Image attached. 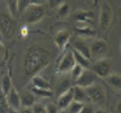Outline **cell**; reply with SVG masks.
Listing matches in <instances>:
<instances>
[{
  "mask_svg": "<svg viewBox=\"0 0 121 113\" xmlns=\"http://www.w3.org/2000/svg\"><path fill=\"white\" fill-rule=\"evenodd\" d=\"M75 66V60L72 53V49L67 51V52L63 54L62 59L59 60V63L57 65V72L58 74H67L70 72V70Z\"/></svg>",
  "mask_w": 121,
  "mask_h": 113,
  "instance_id": "obj_7",
  "label": "cell"
},
{
  "mask_svg": "<svg viewBox=\"0 0 121 113\" xmlns=\"http://www.w3.org/2000/svg\"><path fill=\"white\" fill-rule=\"evenodd\" d=\"M19 99H21V107H29L32 108L35 104V96L30 93V91H24V93L19 94Z\"/></svg>",
  "mask_w": 121,
  "mask_h": 113,
  "instance_id": "obj_16",
  "label": "cell"
},
{
  "mask_svg": "<svg viewBox=\"0 0 121 113\" xmlns=\"http://www.w3.org/2000/svg\"><path fill=\"white\" fill-rule=\"evenodd\" d=\"M112 70H113V61L112 59L109 58H102L97 60L96 63L92 65V72L100 78H105L108 75L112 74Z\"/></svg>",
  "mask_w": 121,
  "mask_h": 113,
  "instance_id": "obj_4",
  "label": "cell"
},
{
  "mask_svg": "<svg viewBox=\"0 0 121 113\" xmlns=\"http://www.w3.org/2000/svg\"><path fill=\"white\" fill-rule=\"evenodd\" d=\"M84 106H85V105L81 104V102H76V101L73 100V101L69 104V106H68L64 111H65L67 113H80Z\"/></svg>",
  "mask_w": 121,
  "mask_h": 113,
  "instance_id": "obj_24",
  "label": "cell"
},
{
  "mask_svg": "<svg viewBox=\"0 0 121 113\" xmlns=\"http://www.w3.org/2000/svg\"><path fill=\"white\" fill-rule=\"evenodd\" d=\"M80 113H93V109L91 106H84Z\"/></svg>",
  "mask_w": 121,
  "mask_h": 113,
  "instance_id": "obj_35",
  "label": "cell"
},
{
  "mask_svg": "<svg viewBox=\"0 0 121 113\" xmlns=\"http://www.w3.org/2000/svg\"><path fill=\"white\" fill-rule=\"evenodd\" d=\"M93 11H82V10H79L74 13V19L76 22L80 23H90L91 20L93 19Z\"/></svg>",
  "mask_w": 121,
  "mask_h": 113,
  "instance_id": "obj_15",
  "label": "cell"
},
{
  "mask_svg": "<svg viewBox=\"0 0 121 113\" xmlns=\"http://www.w3.org/2000/svg\"><path fill=\"white\" fill-rule=\"evenodd\" d=\"M104 79H105V82L110 87H113V88H115L117 90L121 89V77H120L119 74H110Z\"/></svg>",
  "mask_w": 121,
  "mask_h": 113,
  "instance_id": "obj_20",
  "label": "cell"
},
{
  "mask_svg": "<svg viewBox=\"0 0 121 113\" xmlns=\"http://www.w3.org/2000/svg\"><path fill=\"white\" fill-rule=\"evenodd\" d=\"M96 81H97V76L92 72V71L88 70V69H84L81 75H80L78 77V79L75 81V86L85 89V88H87L90 86L95 84Z\"/></svg>",
  "mask_w": 121,
  "mask_h": 113,
  "instance_id": "obj_8",
  "label": "cell"
},
{
  "mask_svg": "<svg viewBox=\"0 0 121 113\" xmlns=\"http://www.w3.org/2000/svg\"><path fill=\"white\" fill-rule=\"evenodd\" d=\"M17 3H18V0H6V6L9 10V13L12 17H15L17 15Z\"/></svg>",
  "mask_w": 121,
  "mask_h": 113,
  "instance_id": "obj_27",
  "label": "cell"
},
{
  "mask_svg": "<svg viewBox=\"0 0 121 113\" xmlns=\"http://www.w3.org/2000/svg\"><path fill=\"white\" fill-rule=\"evenodd\" d=\"M95 113H107V112H105L104 109H98V111H96Z\"/></svg>",
  "mask_w": 121,
  "mask_h": 113,
  "instance_id": "obj_38",
  "label": "cell"
},
{
  "mask_svg": "<svg viewBox=\"0 0 121 113\" xmlns=\"http://www.w3.org/2000/svg\"><path fill=\"white\" fill-rule=\"evenodd\" d=\"M30 83L33 86L32 87H35V88H40V89H50V83L48 81H46L44 77H41L40 75H36L34 76L32 79H30Z\"/></svg>",
  "mask_w": 121,
  "mask_h": 113,
  "instance_id": "obj_18",
  "label": "cell"
},
{
  "mask_svg": "<svg viewBox=\"0 0 121 113\" xmlns=\"http://www.w3.org/2000/svg\"><path fill=\"white\" fill-rule=\"evenodd\" d=\"M18 113H33V111H32V108H29V107H22Z\"/></svg>",
  "mask_w": 121,
  "mask_h": 113,
  "instance_id": "obj_36",
  "label": "cell"
},
{
  "mask_svg": "<svg viewBox=\"0 0 121 113\" xmlns=\"http://www.w3.org/2000/svg\"><path fill=\"white\" fill-rule=\"evenodd\" d=\"M64 3V0H48V7L55 8V7H59Z\"/></svg>",
  "mask_w": 121,
  "mask_h": 113,
  "instance_id": "obj_32",
  "label": "cell"
},
{
  "mask_svg": "<svg viewBox=\"0 0 121 113\" xmlns=\"http://www.w3.org/2000/svg\"><path fill=\"white\" fill-rule=\"evenodd\" d=\"M26 22L27 24H35L40 22L45 17V7L44 6H35L29 5L26 8Z\"/></svg>",
  "mask_w": 121,
  "mask_h": 113,
  "instance_id": "obj_5",
  "label": "cell"
},
{
  "mask_svg": "<svg viewBox=\"0 0 121 113\" xmlns=\"http://www.w3.org/2000/svg\"><path fill=\"white\" fill-rule=\"evenodd\" d=\"M5 52H6V51H5V46L3 45L1 41H0V61L5 58Z\"/></svg>",
  "mask_w": 121,
  "mask_h": 113,
  "instance_id": "obj_34",
  "label": "cell"
},
{
  "mask_svg": "<svg viewBox=\"0 0 121 113\" xmlns=\"http://www.w3.org/2000/svg\"><path fill=\"white\" fill-rule=\"evenodd\" d=\"M69 13H70V6H69V4L63 3L62 5L58 7L57 16H58L59 18H65V17H68Z\"/></svg>",
  "mask_w": 121,
  "mask_h": 113,
  "instance_id": "obj_25",
  "label": "cell"
},
{
  "mask_svg": "<svg viewBox=\"0 0 121 113\" xmlns=\"http://www.w3.org/2000/svg\"><path fill=\"white\" fill-rule=\"evenodd\" d=\"M6 102L10 108L15 111H18L21 108V99H19V93L16 88H11V90L6 94Z\"/></svg>",
  "mask_w": 121,
  "mask_h": 113,
  "instance_id": "obj_10",
  "label": "cell"
},
{
  "mask_svg": "<svg viewBox=\"0 0 121 113\" xmlns=\"http://www.w3.org/2000/svg\"><path fill=\"white\" fill-rule=\"evenodd\" d=\"M82 67L81 66H79V65H76L75 64V66L70 70V72H72V77H73V81H76L78 79V77L81 75V72H82Z\"/></svg>",
  "mask_w": 121,
  "mask_h": 113,
  "instance_id": "obj_29",
  "label": "cell"
},
{
  "mask_svg": "<svg viewBox=\"0 0 121 113\" xmlns=\"http://www.w3.org/2000/svg\"><path fill=\"white\" fill-rule=\"evenodd\" d=\"M30 93H32L34 96H40V97H51L53 95V93L51 91V89H40V88H35V87H32L30 88Z\"/></svg>",
  "mask_w": 121,
  "mask_h": 113,
  "instance_id": "obj_23",
  "label": "cell"
},
{
  "mask_svg": "<svg viewBox=\"0 0 121 113\" xmlns=\"http://www.w3.org/2000/svg\"><path fill=\"white\" fill-rule=\"evenodd\" d=\"M51 60L50 52L41 46H32L27 49L23 59V78L30 81L40 71L44 70Z\"/></svg>",
  "mask_w": 121,
  "mask_h": 113,
  "instance_id": "obj_1",
  "label": "cell"
},
{
  "mask_svg": "<svg viewBox=\"0 0 121 113\" xmlns=\"http://www.w3.org/2000/svg\"><path fill=\"white\" fill-rule=\"evenodd\" d=\"M32 111H33V113H46L45 107L43 105H40V104H35L32 107Z\"/></svg>",
  "mask_w": 121,
  "mask_h": 113,
  "instance_id": "obj_31",
  "label": "cell"
},
{
  "mask_svg": "<svg viewBox=\"0 0 121 113\" xmlns=\"http://www.w3.org/2000/svg\"><path fill=\"white\" fill-rule=\"evenodd\" d=\"M27 35H28V28L23 25L22 29H21V36H22V37H26Z\"/></svg>",
  "mask_w": 121,
  "mask_h": 113,
  "instance_id": "obj_37",
  "label": "cell"
},
{
  "mask_svg": "<svg viewBox=\"0 0 121 113\" xmlns=\"http://www.w3.org/2000/svg\"><path fill=\"white\" fill-rule=\"evenodd\" d=\"M59 113H67V112H65L64 109H62V111H59Z\"/></svg>",
  "mask_w": 121,
  "mask_h": 113,
  "instance_id": "obj_39",
  "label": "cell"
},
{
  "mask_svg": "<svg viewBox=\"0 0 121 113\" xmlns=\"http://www.w3.org/2000/svg\"><path fill=\"white\" fill-rule=\"evenodd\" d=\"M70 40V33L68 30H60L55 35V43L59 49H64Z\"/></svg>",
  "mask_w": 121,
  "mask_h": 113,
  "instance_id": "obj_12",
  "label": "cell"
},
{
  "mask_svg": "<svg viewBox=\"0 0 121 113\" xmlns=\"http://www.w3.org/2000/svg\"><path fill=\"white\" fill-rule=\"evenodd\" d=\"M72 101H73V87L70 88L68 91H65V93L60 94L58 96V99H57V107L59 108V111L65 109Z\"/></svg>",
  "mask_w": 121,
  "mask_h": 113,
  "instance_id": "obj_11",
  "label": "cell"
},
{
  "mask_svg": "<svg viewBox=\"0 0 121 113\" xmlns=\"http://www.w3.org/2000/svg\"><path fill=\"white\" fill-rule=\"evenodd\" d=\"M73 100L76 102H81V104H86V102H90V99L86 94V91L84 88H80L74 86L73 87Z\"/></svg>",
  "mask_w": 121,
  "mask_h": 113,
  "instance_id": "obj_14",
  "label": "cell"
},
{
  "mask_svg": "<svg viewBox=\"0 0 121 113\" xmlns=\"http://www.w3.org/2000/svg\"><path fill=\"white\" fill-rule=\"evenodd\" d=\"M112 23H113V8L108 3H103L99 13V27L103 31H107L112 25Z\"/></svg>",
  "mask_w": 121,
  "mask_h": 113,
  "instance_id": "obj_6",
  "label": "cell"
},
{
  "mask_svg": "<svg viewBox=\"0 0 121 113\" xmlns=\"http://www.w3.org/2000/svg\"><path fill=\"white\" fill-rule=\"evenodd\" d=\"M75 33L80 37H95L96 36V31H95L92 28H90L88 25L76 27L75 28Z\"/></svg>",
  "mask_w": 121,
  "mask_h": 113,
  "instance_id": "obj_19",
  "label": "cell"
},
{
  "mask_svg": "<svg viewBox=\"0 0 121 113\" xmlns=\"http://www.w3.org/2000/svg\"><path fill=\"white\" fill-rule=\"evenodd\" d=\"M78 53H80L81 55H84L87 59H91V52H90V45L84 40H76L74 42V48Z\"/></svg>",
  "mask_w": 121,
  "mask_h": 113,
  "instance_id": "obj_13",
  "label": "cell"
},
{
  "mask_svg": "<svg viewBox=\"0 0 121 113\" xmlns=\"http://www.w3.org/2000/svg\"><path fill=\"white\" fill-rule=\"evenodd\" d=\"M46 0H29V5H35V6H44Z\"/></svg>",
  "mask_w": 121,
  "mask_h": 113,
  "instance_id": "obj_33",
  "label": "cell"
},
{
  "mask_svg": "<svg viewBox=\"0 0 121 113\" xmlns=\"http://www.w3.org/2000/svg\"><path fill=\"white\" fill-rule=\"evenodd\" d=\"M9 111H10V107L6 102V95L0 89V113H9Z\"/></svg>",
  "mask_w": 121,
  "mask_h": 113,
  "instance_id": "obj_26",
  "label": "cell"
},
{
  "mask_svg": "<svg viewBox=\"0 0 121 113\" xmlns=\"http://www.w3.org/2000/svg\"><path fill=\"white\" fill-rule=\"evenodd\" d=\"M70 88H72V82H70V79L68 78H62L58 81V84H57V94L60 95L65 93V91H68Z\"/></svg>",
  "mask_w": 121,
  "mask_h": 113,
  "instance_id": "obj_22",
  "label": "cell"
},
{
  "mask_svg": "<svg viewBox=\"0 0 121 113\" xmlns=\"http://www.w3.org/2000/svg\"><path fill=\"white\" fill-rule=\"evenodd\" d=\"M45 111H46V113H59V108L55 104H48L45 107Z\"/></svg>",
  "mask_w": 121,
  "mask_h": 113,
  "instance_id": "obj_30",
  "label": "cell"
},
{
  "mask_svg": "<svg viewBox=\"0 0 121 113\" xmlns=\"http://www.w3.org/2000/svg\"><path fill=\"white\" fill-rule=\"evenodd\" d=\"M85 91H86V94H87L91 102H93L96 105H104L105 104V100H107L105 90L100 84L95 83L92 86L85 88Z\"/></svg>",
  "mask_w": 121,
  "mask_h": 113,
  "instance_id": "obj_3",
  "label": "cell"
},
{
  "mask_svg": "<svg viewBox=\"0 0 121 113\" xmlns=\"http://www.w3.org/2000/svg\"><path fill=\"white\" fill-rule=\"evenodd\" d=\"M28 6H29V0H18V3H17V13L18 15L23 13Z\"/></svg>",
  "mask_w": 121,
  "mask_h": 113,
  "instance_id": "obj_28",
  "label": "cell"
},
{
  "mask_svg": "<svg viewBox=\"0 0 121 113\" xmlns=\"http://www.w3.org/2000/svg\"><path fill=\"white\" fill-rule=\"evenodd\" d=\"M12 87H13V86H12V81H11V77H10V75H9V74L4 75L3 78H1V81H0V89L3 90V93L6 95L9 91L11 90Z\"/></svg>",
  "mask_w": 121,
  "mask_h": 113,
  "instance_id": "obj_21",
  "label": "cell"
},
{
  "mask_svg": "<svg viewBox=\"0 0 121 113\" xmlns=\"http://www.w3.org/2000/svg\"><path fill=\"white\" fill-rule=\"evenodd\" d=\"M90 52L91 57H102L108 52V43L103 39H97L95 40L92 45L90 46Z\"/></svg>",
  "mask_w": 121,
  "mask_h": 113,
  "instance_id": "obj_9",
  "label": "cell"
},
{
  "mask_svg": "<svg viewBox=\"0 0 121 113\" xmlns=\"http://www.w3.org/2000/svg\"><path fill=\"white\" fill-rule=\"evenodd\" d=\"M17 29V20L9 12H0V34L6 40L12 39Z\"/></svg>",
  "mask_w": 121,
  "mask_h": 113,
  "instance_id": "obj_2",
  "label": "cell"
},
{
  "mask_svg": "<svg viewBox=\"0 0 121 113\" xmlns=\"http://www.w3.org/2000/svg\"><path fill=\"white\" fill-rule=\"evenodd\" d=\"M72 53H73V57H74V60H75V64L81 66L82 69H88L90 65H91V59H87L85 58L84 55H81L80 53H78L75 49H72Z\"/></svg>",
  "mask_w": 121,
  "mask_h": 113,
  "instance_id": "obj_17",
  "label": "cell"
}]
</instances>
